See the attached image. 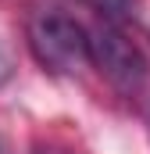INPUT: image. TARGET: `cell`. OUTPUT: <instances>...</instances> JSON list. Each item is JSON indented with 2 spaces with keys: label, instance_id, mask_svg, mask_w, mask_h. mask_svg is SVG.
Here are the masks:
<instances>
[{
  "label": "cell",
  "instance_id": "6da1fadb",
  "mask_svg": "<svg viewBox=\"0 0 150 154\" xmlns=\"http://www.w3.org/2000/svg\"><path fill=\"white\" fill-rule=\"evenodd\" d=\"M29 50L39 65L54 75H75L89 65V39L86 29L75 22L72 14L57 11V7H39L32 11L29 25Z\"/></svg>",
  "mask_w": 150,
  "mask_h": 154
},
{
  "label": "cell",
  "instance_id": "7a4b0ae2",
  "mask_svg": "<svg viewBox=\"0 0 150 154\" xmlns=\"http://www.w3.org/2000/svg\"><path fill=\"white\" fill-rule=\"evenodd\" d=\"M89 39V65L122 93H140L143 82L150 75L147 54L136 47V39H129L118 25L100 22L93 32H86Z\"/></svg>",
  "mask_w": 150,
  "mask_h": 154
},
{
  "label": "cell",
  "instance_id": "3957f363",
  "mask_svg": "<svg viewBox=\"0 0 150 154\" xmlns=\"http://www.w3.org/2000/svg\"><path fill=\"white\" fill-rule=\"evenodd\" d=\"M89 7L107 22V25H125L140 14V0H89Z\"/></svg>",
  "mask_w": 150,
  "mask_h": 154
},
{
  "label": "cell",
  "instance_id": "277c9868",
  "mask_svg": "<svg viewBox=\"0 0 150 154\" xmlns=\"http://www.w3.org/2000/svg\"><path fill=\"white\" fill-rule=\"evenodd\" d=\"M7 79H11V57H7V54L0 50V86H4Z\"/></svg>",
  "mask_w": 150,
  "mask_h": 154
}]
</instances>
